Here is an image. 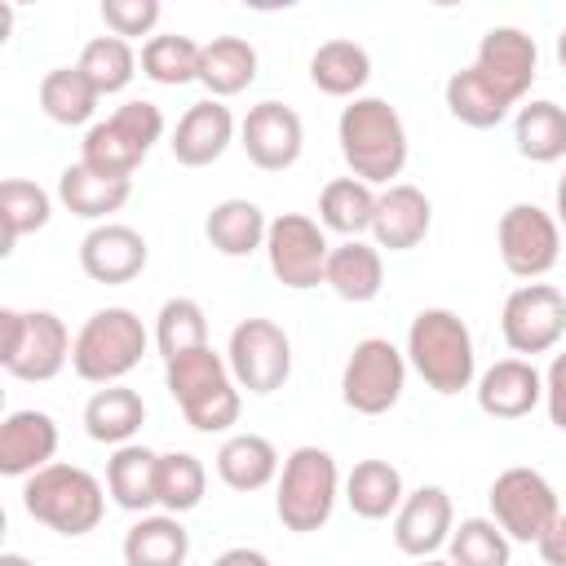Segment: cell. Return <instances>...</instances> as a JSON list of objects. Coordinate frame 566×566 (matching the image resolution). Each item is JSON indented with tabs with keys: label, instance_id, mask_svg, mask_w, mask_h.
<instances>
[{
	"label": "cell",
	"instance_id": "1",
	"mask_svg": "<svg viewBox=\"0 0 566 566\" xmlns=\"http://www.w3.org/2000/svg\"><path fill=\"white\" fill-rule=\"evenodd\" d=\"M336 142L349 172L367 186H394L407 168V128L385 97H354L336 119Z\"/></svg>",
	"mask_w": 566,
	"mask_h": 566
},
{
	"label": "cell",
	"instance_id": "2",
	"mask_svg": "<svg viewBox=\"0 0 566 566\" xmlns=\"http://www.w3.org/2000/svg\"><path fill=\"white\" fill-rule=\"evenodd\" d=\"M164 385L168 394L177 398L181 416L190 429L199 433H226L230 424H239V411H243V394L230 376V363L212 349V345H199L190 354H177L164 363Z\"/></svg>",
	"mask_w": 566,
	"mask_h": 566
},
{
	"label": "cell",
	"instance_id": "3",
	"mask_svg": "<svg viewBox=\"0 0 566 566\" xmlns=\"http://www.w3.org/2000/svg\"><path fill=\"white\" fill-rule=\"evenodd\" d=\"M407 363L442 398L469 389L473 385V371H478L469 323L455 310H442V305L420 310L411 318V327H407Z\"/></svg>",
	"mask_w": 566,
	"mask_h": 566
},
{
	"label": "cell",
	"instance_id": "4",
	"mask_svg": "<svg viewBox=\"0 0 566 566\" xmlns=\"http://www.w3.org/2000/svg\"><path fill=\"white\" fill-rule=\"evenodd\" d=\"M22 509L35 522H44L49 531L75 539V535L97 531V522L106 513V491L88 469L53 460L49 469H40L22 482Z\"/></svg>",
	"mask_w": 566,
	"mask_h": 566
},
{
	"label": "cell",
	"instance_id": "5",
	"mask_svg": "<svg viewBox=\"0 0 566 566\" xmlns=\"http://www.w3.org/2000/svg\"><path fill=\"white\" fill-rule=\"evenodd\" d=\"M146 354V327L128 305H106L84 318L71 345V367L88 385H119Z\"/></svg>",
	"mask_w": 566,
	"mask_h": 566
},
{
	"label": "cell",
	"instance_id": "6",
	"mask_svg": "<svg viewBox=\"0 0 566 566\" xmlns=\"http://www.w3.org/2000/svg\"><path fill=\"white\" fill-rule=\"evenodd\" d=\"M159 137H164V111L146 97H133L84 133L80 164H88L102 177H128L133 181V168L150 155V146Z\"/></svg>",
	"mask_w": 566,
	"mask_h": 566
},
{
	"label": "cell",
	"instance_id": "7",
	"mask_svg": "<svg viewBox=\"0 0 566 566\" xmlns=\"http://www.w3.org/2000/svg\"><path fill=\"white\" fill-rule=\"evenodd\" d=\"M340 495V473L332 451L323 447H296L283 469H279V491H274V513L287 531L310 535L318 526H327L332 509Z\"/></svg>",
	"mask_w": 566,
	"mask_h": 566
},
{
	"label": "cell",
	"instance_id": "8",
	"mask_svg": "<svg viewBox=\"0 0 566 566\" xmlns=\"http://www.w3.org/2000/svg\"><path fill=\"white\" fill-rule=\"evenodd\" d=\"M71 332L53 310H0V363L18 380H53L71 363Z\"/></svg>",
	"mask_w": 566,
	"mask_h": 566
},
{
	"label": "cell",
	"instance_id": "9",
	"mask_svg": "<svg viewBox=\"0 0 566 566\" xmlns=\"http://www.w3.org/2000/svg\"><path fill=\"white\" fill-rule=\"evenodd\" d=\"M486 500H491V522L517 544H539L553 531V522L562 517L557 491L548 486V478L539 469H526V464L504 469L491 482Z\"/></svg>",
	"mask_w": 566,
	"mask_h": 566
},
{
	"label": "cell",
	"instance_id": "10",
	"mask_svg": "<svg viewBox=\"0 0 566 566\" xmlns=\"http://www.w3.org/2000/svg\"><path fill=\"white\" fill-rule=\"evenodd\" d=\"M402 385H407V354L385 336L358 340L354 354L345 358L340 398L358 416H385L402 398Z\"/></svg>",
	"mask_w": 566,
	"mask_h": 566
},
{
	"label": "cell",
	"instance_id": "11",
	"mask_svg": "<svg viewBox=\"0 0 566 566\" xmlns=\"http://www.w3.org/2000/svg\"><path fill=\"white\" fill-rule=\"evenodd\" d=\"M226 363L239 389L248 394H274L292 376V340L274 318H243L230 332Z\"/></svg>",
	"mask_w": 566,
	"mask_h": 566
},
{
	"label": "cell",
	"instance_id": "12",
	"mask_svg": "<svg viewBox=\"0 0 566 566\" xmlns=\"http://www.w3.org/2000/svg\"><path fill=\"white\" fill-rule=\"evenodd\" d=\"M495 243H500V261L513 279H544L557 256H562V226L557 217H548L539 203H513L500 212L495 226Z\"/></svg>",
	"mask_w": 566,
	"mask_h": 566
},
{
	"label": "cell",
	"instance_id": "13",
	"mask_svg": "<svg viewBox=\"0 0 566 566\" xmlns=\"http://www.w3.org/2000/svg\"><path fill=\"white\" fill-rule=\"evenodd\" d=\"M265 256H270V274L292 287V292H305V287H318L323 274H327V256H332V243L323 234V226L305 212H279L270 221V234H265Z\"/></svg>",
	"mask_w": 566,
	"mask_h": 566
},
{
	"label": "cell",
	"instance_id": "14",
	"mask_svg": "<svg viewBox=\"0 0 566 566\" xmlns=\"http://www.w3.org/2000/svg\"><path fill=\"white\" fill-rule=\"evenodd\" d=\"M500 332H504V345L517 358L548 354L562 340V332H566V296L553 283H522V287H513L504 310H500Z\"/></svg>",
	"mask_w": 566,
	"mask_h": 566
},
{
	"label": "cell",
	"instance_id": "15",
	"mask_svg": "<svg viewBox=\"0 0 566 566\" xmlns=\"http://www.w3.org/2000/svg\"><path fill=\"white\" fill-rule=\"evenodd\" d=\"M239 146L261 172H283L301 159V146H305L301 115L283 102H256L239 124Z\"/></svg>",
	"mask_w": 566,
	"mask_h": 566
},
{
	"label": "cell",
	"instance_id": "16",
	"mask_svg": "<svg viewBox=\"0 0 566 566\" xmlns=\"http://www.w3.org/2000/svg\"><path fill=\"white\" fill-rule=\"evenodd\" d=\"M473 66L517 106V102L531 93L535 75H539V49H535V40H531L522 27H491V31L478 40Z\"/></svg>",
	"mask_w": 566,
	"mask_h": 566
},
{
	"label": "cell",
	"instance_id": "17",
	"mask_svg": "<svg viewBox=\"0 0 566 566\" xmlns=\"http://www.w3.org/2000/svg\"><path fill=\"white\" fill-rule=\"evenodd\" d=\"M146 256H150V248H146L142 230H133L124 221H102L80 243V270L106 287L133 283L146 270Z\"/></svg>",
	"mask_w": 566,
	"mask_h": 566
},
{
	"label": "cell",
	"instance_id": "18",
	"mask_svg": "<svg viewBox=\"0 0 566 566\" xmlns=\"http://www.w3.org/2000/svg\"><path fill=\"white\" fill-rule=\"evenodd\" d=\"M451 531H455V509H451V495L442 486L411 491L402 500V509L394 513V544H398V553H407L416 562L447 548Z\"/></svg>",
	"mask_w": 566,
	"mask_h": 566
},
{
	"label": "cell",
	"instance_id": "19",
	"mask_svg": "<svg viewBox=\"0 0 566 566\" xmlns=\"http://www.w3.org/2000/svg\"><path fill=\"white\" fill-rule=\"evenodd\" d=\"M544 402V376L531 358H500L478 376V407L491 420H522Z\"/></svg>",
	"mask_w": 566,
	"mask_h": 566
},
{
	"label": "cell",
	"instance_id": "20",
	"mask_svg": "<svg viewBox=\"0 0 566 566\" xmlns=\"http://www.w3.org/2000/svg\"><path fill=\"white\" fill-rule=\"evenodd\" d=\"M57 455V424L49 411L22 407L9 411L0 424V473L4 478H31L49 469Z\"/></svg>",
	"mask_w": 566,
	"mask_h": 566
},
{
	"label": "cell",
	"instance_id": "21",
	"mask_svg": "<svg viewBox=\"0 0 566 566\" xmlns=\"http://www.w3.org/2000/svg\"><path fill=\"white\" fill-rule=\"evenodd\" d=\"M433 226V203L420 186L411 181H394L380 190L376 199V221H371V234H376V248H389V252H411L416 243H424Z\"/></svg>",
	"mask_w": 566,
	"mask_h": 566
},
{
	"label": "cell",
	"instance_id": "22",
	"mask_svg": "<svg viewBox=\"0 0 566 566\" xmlns=\"http://www.w3.org/2000/svg\"><path fill=\"white\" fill-rule=\"evenodd\" d=\"M230 142H234V115H230V106H221L217 97H203V102H195L177 119L168 146H172V159L181 168H208V164H217L226 155Z\"/></svg>",
	"mask_w": 566,
	"mask_h": 566
},
{
	"label": "cell",
	"instance_id": "23",
	"mask_svg": "<svg viewBox=\"0 0 566 566\" xmlns=\"http://www.w3.org/2000/svg\"><path fill=\"white\" fill-rule=\"evenodd\" d=\"M106 495L128 513L155 509L159 504V451L142 442L115 447V455L106 460Z\"/></svg>",
	"mask_w": 566,
	"mask_h": 566
},
{
	"label": "cell",
	"instance_id": "24",
	"mask_svg": "<svg viewBox=\"0 0 566 566\" xmlns=\"http://www.w3.org/2000/svg\"><path fill=\"white\" fill-rule=\"evenodd\" d=\"M323 283H327L340 301H349V305H367V301H376L380 287H385V261H380V248H376V243H363V239H345V243H336L332 256H327V274H323Z\"/></svg>",
	"mask_w": 566,
	"mask_h": 566
},
{
	"label": "cell",
	"instance_id": "25",
	"mask_svg": "<svg viewBox=\"0 0 566 566\" xmlns=\"http://www.w3.org/2000/svg\"><path fill=\"white\" fill-rule=\"evenodd\" d=\"M133 195V181L128 177H102L93 172L88 164H66L62 177H57V199L71 217H84V221H106L111 212H119Z\"/></svg>",
	"mask_w": 566,
	"mask_h": 566
},
{
	"label": "cell",
	"instance_id": "26",
	"mask_svg": "<svg viewBox=\"0 0 566 566\" xmlns=\"http://www.w3.org/2000/svg\"><path fill=\"white\" fill-rule=\"evenodd\" d=\"M142 424H146V402L128 385H102L84 402V433L102 447H128Z\"/></svg>",
	"mask_w": 566,
	"mask_h": 566
},
{
	"label": "cell",
	"instance_id": "27",
	"mask_svg": "<svg viewBox=\"0 0 566 566\" xmlns=\"http://www.w3.org/2000/svg\"><path fill=\"white\" fill-rule=\"evenodd\" d=\"M190 535L172 513H142L124 531V566H186Z\"/></svg>",
	"mask_w": 566,
	"mask_h": 566
},
{
	"label": "cell",
	"instance_id": "28",
	"mask_svg": "<svg viewBox=\"0 0 566 566\" xmlns=\"http://www.w3.org/2000/svg\"><path fill=\"white\" fill-rule=\"evenodd\" d=\"M217 478L239 491V495H252L261 486H270L279 478V451L270 438L261 433H230L217 451Z\"/></svg>",
	"mask_w": 566,
	"mask_h": 566
},
{
	"label": "cell",
	"instance_id": "29",
	"mask_svg": "<svg viewBox=\"0 0 566 566\" xmlns=\"http://www.w3.org/2000/svg\"><path fill=\"white\" fill-rule=\"evenodd\" d=\"M407 491H402V473L389 460H358L345 478V504L354 509V517L363 522H385L402 509Z\"/></svg>",
	"mask_w": 566,
	"mask_h": 566
},
{
	"label": "cell",
	"instance_id": "30",
	"mask_svg": "<svg viewBox=\"0 0 566 566\" xmlns=\"http://www.w3.org/2000/svg\"><path fill=\"white\" fill-rule=\"evenodd\" d=\"M256 80V49L243 35H212L199 57V84L221 102Z\"/></svg>",
	"mask_w": 566,
	"mask_h": 566
},
{
	"label": "cell",
	"instance_id": "31",
	"mask_svg": "<svg viewBox=\"0 0 566 566\" xmlns=\"http://www.w3.org/2000/svg\"><path fill=\"white\" fill-rule=\"evenodd\" d=\"M203 234H208V243H212L221 256H252L256 248H265L270 221H265V212H261L252 199H221V203L208 212Z\"/></svg>",
	"mask_w": 566,
	"mask_h": 566
},
{
	"label": "cell",
	"instance_id": "32",
	"mask_svg": "<svg viewBox=\"0 0 566 566\" xmlns=\"http://www.w3.org/2000/svg\"><path fill=\"white\" fill-rule=\"evenodd\" d=\"M310 80H314L318 93H327V97H349V102H354L358 88L371 80V57H367V49L354 44V40H327V44H318L314 57H310Z\"/></svg>",
	"mask_w": 566,
	"mask_h": 566
},
{
	"label": "cell",
	"instance_id": "33",
	"mask_svg": "<svg viewBox=\"0 0 566 566\" xmlns=\"http://www.w3.org/2000/svg\"><path fill=\"white\" fill-rule=\"evenodd\" d=\"M376 190L367 186V181H358V177H336V181H327L323 186V195H318V226L323 230H336V234H345V239H358L363 230H371V221H376Z\"/></svg>",
	"mask_w": 566,
	"mask_h": 566
},
{
	"label": "cell",
	"instance_id": "34",
	"mask_svg": "<svg viewBox=\"0 0 566 566\" xmlns=\"http://www.w3.org/2000/svg\"><path fill=\"white\" fill-rule=\"evenodd\" d=\"M513 142H517V155L531 159V164H557L566 155V111L548 97L539 102H526L513 119Z\"/></svg>",
	"mask_w": 566,
	"mask_h": 566
},
{
	"label": "cell",
	"instance_id": "35",
	"mask_svg": "<svg viewBox=\"0 0 566 566\" xmlns=\"http://www.w3.org/2000/svg\"><path fill=\"white\" fill-rule=\"evenodd\" d=\"M442 93H447V111H451L460 124H469V128H495V124L513 111V102H509L478 66L455 71Z\"/></svg>",
	"mask_w": 566,
	"mask_h": 566
},
{
	"label": "cell",
	"instance_id": "36",
	"mask_svg": "<svg viewBox=\"0 0 566 566\" xmlns=\"http://www.w3.org/2000/svg\"><path fill=\"white\" fill-rule=\"evenodd\" d=\"M97 102H102V93L84 80L80 66H53V71H44V80H40V111H44L53 124H62V128L88 124L93 111H97Z\"/></svg>",
	"mask_w": 566,
	"mask_h": 566
},
{
	"label": "cell",
	"instance_id": "37",
	"mask_svg": "<svg viewBox=\"0 0 566 566\" xmlns=\"http://www.w3.org/2000/svg\"><path fill=\"white\" fill-rule=\"evenodd\" d=\"M49 217H53L49 190H40V186L27 181V177H9V181L0 186V226H4V248H0V252L9 256V252L18 248V239L44 230Z\"/></svg>",
	"mask_w": 566,
	"mask_h": 566
},
{
	"label": "cell",
	"instance_id": "38",
	"mask_svg": "<svg viewBox=\"0 0 566 566\" xmlns=\"http://www.w3.org/2000/svg\"><path fill=\"white\" fill-rule=\"evenodd\" d=\"M199 57H203V44L190 40V35H150L142 44V75L164 84V88H181L190 80H199Z\"/></svg>",
	"mask_w": 566,
	"mask_h": 566
},
{
	"label": "cell",
	"instance_id": "39",
	"mask_svg": "<svg viewBox=\"0 0 566 566\" xmlns=\"http://www.w3.org/2000/svg\"><path fill=\"white\" fill-rule=\"evenodd\" d=\"M75 66L84 71V80H88L102 97H111V93H124V88L133 84V75H137V53H133V44L119 40V35H97V40H88V44L80 49V62H75Z\"/></svg>",
	"mask_w": 566,
	"mask_h": 566
},
{
	"label": "cell",
	"instance_id": "40",
	"mask_svg": "<svg viewBox=\"0 0 566 566\" xmlns=\"http://www.w3.org/2000/svg\"><path fill=\"white\" fill-rule=\"evenodd\" d=\"M155 345H159V358H177V354H190L199 345H208V314L199 301L190 296H172L159 305V318H155Z\"/></svg>",
	"mask_w": 566,
	"mask_h": 566
},
{
	"label": "cell",
	"instance_id": "41",
	"mask_svg": "<svg viewBox=\"0 0 566 566\" xmlns=\"http://www.w3.org/2000/svg\"><path fill=\"white\" fill-rule=\"evenodd\" d=\"M203 491H208V469L199 455L190 451H168L159 455V509L181 517L190 509L203 504Z\"/></svg>",
	"mask_w": 566,
	"mask_h": 566
},
{
	"label": "cell",
	"instance_id": "42",
	"mask_svg": "<svg viewBox=\"0 0 566 566\" xmlns=\"http://www.w3.org/2000/svg\"><path fill=\"white\" fill-rule=\"evenodd\" d=\"M509 553H513V539L491 517H464L447 539L451 566H509Z\"/></svg>",
	"mask_w": 566,
	"mask_h": 566
},
{
	"label": "cell",
	"instance_id": "43",
	"mask_svg": "<svg viewBox=\"0 0 566 566\" xmlns=\"http://www.w3.org/2000/svg\"><path fill=\"white\" fill-rule=\"evenodd\" d=\"M102 22L111 27V35L128 40V35H150L159 22V0H102Z\"/></svg>",
	"mask_w": 566,
	"mask_h": 566
},
{
	"label": "cell",
	"instance_id": "44",
	"mask_svg": "<svg viewBox=\"0 0 566 566\" xmlns=\"http://www.w3.org/2000/svg\"><path fill=\"white\" fill-rule=\"evenodd\" d=\"M544 407H548V420L557 429H566V349L553 354V363L544 371Z\"/></svg>",
	"mask_w": 566,
	"mask_h": 566
},
{
	"label": "cell",
	"instance_id": "45",
	"mask_svg": "<svg viewBox=\"0 0 566 566\" xmlns=\"http://www.w3.org/2000/svg\"><path fill=\"white\" fill-rule=\"evenodd\" d=\"M535 548H539V557H544L548 566H566V509H562V517L553 522V531H548Z\"/></svg>",
	"mask_w": 566,
	"mask_h": 566
},
{
	"label": "cell",
	"instance_id": "46",
	"mask_svg": "<svg viewBox=\"0 0 566 566\" xmlns=\"http://www.w3.org/2000/svg\"><path fill=\"white\" fill-rule=\"evenodd\" d=\"M212 566H270V557L256 553V548H226Z\"/></svg>",
	"mask_w": 566,
	"mask_h": 566
},
{
	"label": "cell",
	"instance_id": "47",
	"mask_svg": "<svg viewBox=\"0 0 566 566\" xmlns=\"http://www.w3.org/2000/svg\"><path fill=\"white\" fill-rule=\"evenodd\" d=\"M553 212H557V226H566V172L557 177V195H553Z\"/></svg>",
	"mask_w": 566,
	"mask_h": 566
},
{
	"label": "cell",
	"instance_id": "48",
	"mask_svg": "<svg viewBox=\"0 0 566 566\" xmlns=\"http://www.w3.org/2000/svg\"><path fill=\"white\" fill-rule=\"evenodd\" d=\"M0 566H35V562H31V557H22V553H4V557H0Z\"/></svg>",
	"mask_w": 566,
	"mask_h": 566
},
{
	"label": "cell",
	"instance_id": "49",
	"mask_svg": "<svg viewBox=\"0 0 566 566\" xmlns=\"http://www.w3.org/2000/svg\"><path fill=\"white\" fill-rule=\"evenodd\" d=\"M557 62H562V66H566V27H562V31H557Z\"/></svg>",
	"mask_w": 566,
	"mask_h": 566
},
{
	"label": "cell",
	"instance_id": "50",
	"mask_svg": "<svg viewBox=\"0 0 566 566\" xmlns=\"http://www.w3.org/2000/svg\"><path fill=\"white\" fill-rule=\"evenodd\" d=\"M420 566H451V562H447V557H424Z\"/></svg>",
	"mask_w": 566,
	"mask_h": 566
}]
</instances>
